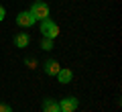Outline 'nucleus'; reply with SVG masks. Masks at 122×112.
I'll use <instances>...</instances> for the list:
<instances>
[{"label": "nucleus", "mask_w": 122, "mask_h": 112, "mask_svg": "<svg viewBox=\"0 0 122 112\" xmlns=\"http://www.w3.org/2000/svg\"><path fill=\"white\" fill-rule=\"evenodd\" d=\"M41 33H43V37L55 39L57 35H59V27L53 21H49V18H43V21H41Z\"/></svg>", "instance_id": "1"}, {"label": "nucleus", "mask_w": 122, "mask_h": 112, "mask_svg": "<svg viewBox=\"0 0 122 112\" xmlns=\"http://www.w3.org/2000/svg\"><path fill=\"white\" fill-rule=\"evenodd\" d=\"M29 12L35 16V21H43V18H49V6L45 2H35Z\"/></svg>", "instance_id": "2"}, {"label": "nucleus", "mask_w": 122, "mask_h": 112, "mask_svg": "<svg viewBox=\"0 0 122 112\" xmlns=\"http://www.w3.org/2000/svg\"><path fill=\"white\" fill-rule=\"evenodd\" d=\"M35 16L29 12V10H25V12H18V16H16V25L18 27H33L35 25Z\"/></svg>", "instance_id": "3"}, {"label": "nucleus", "mask_w": 122, "mask_h": 112, "mask_svg": "<svg viewBox=\"0 0 122 112\" xmlns=\"http://www.w3.org/2000/svg\"><path fill=\"white\" fill-rule=\"evenodd\" d=\"M59 110L61 112H75V110H77V98H65V100H61Z\"/></svg>", "instance_id": "4"}, {"label": "nucleus", "mask_w": 122, "mask_h": 112, "mask_svg": "<svg viewBox=\"0 0 122 112\" xmlns=\"http://www.w3.org/2000/svg\"><path fill=\"white\" fill-rule=\"evenodd\" d=\"M43 110H45V112H61V110H59V102L53 100V98H47V100L43 102Z\"/></svg>", "instance_id": "5"}, {"label": "nucleus", "mask_w": 122, "mask_h": 112, "mask_svg": "<svg viewBox=\"0 0 122 112\" xmlns=\"http://www.w3.org/2000/svg\"><path fill=\"white\" fill-rule=\"evenodd\" d=\"M57 80H59L61 84H69L71 80H73V71H71V69H59Z\"/></svg>", "instance_id": "6"}, {"label": "nucleus", "mask_w": 122, "mask_h": 112, "mask_svg": "<svg viewBox=\"0 0 122 112\" xmlns=\"http://www.w3.org/2000/svg\"><path fill=\"white\" fill-rule=\"evenodd\" d=\"M59 69H61V65L57 63V61H53V59H49L47 63H45V71H47L49 75H57V73H59Z\"/></svg>", "instance_id": "7"}, {"label": "nucleus", "mask_w": 122, "mask_h": 112, "mask_svg": "<svg viewBox=\"0 0 122 112\" xmlns=\"http://www.w3.org/2000/svg\"><path fill=\"white\" fill-rule=\"evenodd\" d=\"M29 41H30V39H29V35H26V33H18L16 39H14V43H16V47L22 49V47H26V45H29Z\"/></svg>", "instance_id": "8"}, {"label": "nucleus", "mask_w": 122, "mask_h": 112, "mask_svg": "<svg viewBox=\"0 0 122 112\" xmlns=\"http://www.w3.org/2000/svg\"><path fill=\"white\" fill-rule=\"evenodd\" d=\"M41 49H45V51L53 49V39H49V37H43V41H41Z\"/></svg>", "instance_id": "9"}, {"label": "nucleus", "mask_w": 122, "mask_h": 112, "mask_svg": "<svg viewBox=\"0 0 122 112\" xmlns=\"http://www.w3.org/2000/svg\"><path fill=\"white\" fill-rule=\"evenodd\" d=\"M0 112H12V106H8V104H0Z\"/></svg>", "instance_id": "10"}, {"label": "nucleus", "mask_w": 122, "mask_h": 112, "mask_svg": "<svg viewBox=\"0 0 122 112\" xmlns=\"http://www.w3.org/2000/svg\"><path fill=\"white\" fill-rule=\"evenodd\" d=\"M4 16H6V10H4V6L0 4V22L4 21Z\"/></svg>", "instance_id": "11"}, {"label": "nucleus", "mask_w": 122, "mask_h": 112, "mask_svg": "<svg viewBox=\"0 0 122 112\" xmlns=\"http://www.w3.org/2000/svg\"><path fill=\"white\" fill-rule=\"evenodd\" d=\"M26 65H29L30 69H35V67H37V63H35V59H26Z\"/></svg>", "instance_id": "12"}, {"label": "nucleus", "mask_w": 122, "mask_h": 112, "mask_svg": "<svg viewBox=\"0 0 122 112\" xmlns=\"http://www.w3.org/2000/svg\"><path fill=\"white\" fill-rule=\"evenodd\" d=\"M35 2H43V0H35Z\"/></svg>", "instance_id": "13"}]
</instances>
